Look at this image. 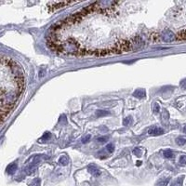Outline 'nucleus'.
<instances>
[{
    "label": "nucleus",
    "mask_w": 186,
    "mask_h": 186,
    "mask_svg": "<svg viewBox=\"0 0 186 186\" xmlns=\"http://www.w3.org/2000/svg\"><path fill=\"white\" fill-rule=\"evenodd\" d=\"M84 15L82 14L81 11L79 12H76V13H74L72 15H70L68 18H66L64 20H62V24H63V26H70V25H73L76 23H78V21L82 20L84 19Z\"/></svg>",
    "instance_id": "nucleus-1"
},
{
    "label": "nucleus",
    "mask_w": 186,
    "mask_h": 186,
    "mask_svg": "<svg viewBox=\"0 0 186 186\" xmlns=\"http://www.w3.org/2000/svg\"><path fill=\"white\" fill-rule=\"evenodd\" d=\"M115 47H117L120 50H121L122 52L124 51H129L133 49V44L131 41L129 40H125V39H122V40H119L115 45Z\"/></svg>",
    "instance_id": "nucleus-2"
},
{
    "label": "nucleus",
    "mask_w": 186,
    "mask_h": 186,
    "mask_svg": "<svg viewBox=\"0 0 186 186\" xmlns=\"http://www.w3.org/2000/svg\"><path fill=\"white\" fill-rule=\"evenodd\" d=\"M100 3L99 2H94L89 6H87L86 8H84L82 10H81V12L84 16H87V15H89L90 13H92L93 11H95V10H99L100 9Z\"/></svg>",
    "instance_id": "nucleus-3"
},
{
    "label": "nucleus",
    "mask_w": 186,
    "mask_h": 186,
    "mask_svg": "<svg viewBox=\"0 0 186 186\" xmlns=\"http://www.w3.org/2000/svg\"><path fill=\"white\" fill-rule=\"evenodd\" d=\"M148 134L151 136H159V135L164 134V129L158 127H154L148 130Z\"/></svg>",
    "instance_id": "nucleus-4"
},
{
    "label": "nucleus",
    "mask_w": 186,
    "mask_h": 186,
    "mask_svg": "<svg viewBox=\"0 0 186 186\" xmlns=\"http://www.w3.org/2000/svg\"><path fill=\"white\" fill-rule=\"evenodd\" d=\"M175 38H176V36H175L173 35V33L170 32L169 30H166L165 32H163V39L166 42H171Z\"/></svg>",
    "instance_id": "nucleus-5"
},
{
    "label": "nucleus",
    "mask_w": 186,
    "mask_h": 186,
    "mask_svg": "<svg viewBox=\"0 0 186 186\" xmlns=\"http://www.w3.org/2000/svg\"><path fill=\"white\" fill-rule=\"evenodd\" d=\"M17 169H18V165H17L16 162H14V163L9 164V165L7 167L6 171H7V173H8V175H12V174H14V173L16 172Z\"/></svg>",
    "instance_id": "nucleus-6"
},
{
    "label": "nucleus",
    "mask_w": 186,
    "mask_h": 186,
    "mask_svg": "<svg viewBox=\"0 0 186 186\" xmlns=\"http://www.w3.org/2000/svg\"><path fill=\"white\" fill-rule=\"evenodd\" d=\"M87 169H89V172L90 174H92L94 177H98V176H100V175H101L100 169H98L97 167H95L94 165H90L89 168H87Z\"/></svg>",
    "instance_id": "nucleus-7"
},
{
    "label": "nucleus",
    "mask_w": 186,
    "mask_h": 186,
    "mask_svg": "<svg viewBox=\"0 0 186 186\" xmlns=\"http://www.w3.org/2000/svg\"><path fill=\"white\" fill-rule=\"evenodd\" d=\"M93 55L97 57H102V56H107L109 55V51L108 49H96L93 52Z\"/></svg>",
    "instance_id": "nucleus-8"
},
{
    "label": "nucleus",
    "mask_w": 186,
    "mask_h": 186,
    "mask_svg": "<svg viewBox=\"0 0 186 186\" xmlns=\"http://www.w3.org/2000/svg\"><path fill=\"white\" fill-rule=\"evenodd\" d=\"M133 96L136 97V98H139V99H141V98H145L146 93H145V90H144L139 89V90H137L133 93Z\"/></svg>",
    "instance_id": "nucleus-9"
},
{
    "label": "nucleus",
    "mask_w": 186,
    "mask_h": 186,
    "mask_svg": "<svg viewBox=\"0 0 186 186\" xmlns=\"http://www.w3.org/2000/svg\"><path fill=\"white\" fill-rule=\"evenodd\" d=\"M183 178H184L183 176H181V177H180V178H177L176 180H175V181L172 182L171 186H182Z\"/></svg>",
    "instance_id": "nucleus-10"
},
{
    "label": "nucleus",
    "mask_w": 186,
    "mask_h": 186,
    "mask_svg": "<svg viewBox=\"0 0 186 186\" xmlns=\"http://www.w3.org/2000/svg\"><path fill=\"white\" fill-rule=\"evenodd\" d=\"M176 38L178 40H185L186 39V30H183V31L180 32L179 34L176 36Z\"/></svg>",
    "instance_id": "nucleus-11"
},
{
    "label": "nucleus",
    "mask_w": 186,
    "mask_h": 186,
    "mask_svg": "<svg viewBox=\"0 0 186 186\" xmlns=\"http://www.w3.org/2000/svg\"><path fill=\"white\" fill-rule=\"evenodd\" d=\"M68 162H69V159H68V157H67V156H61V157H60V159H59V163H60V164H61L62 166H66L67 164H68Z\"/></svg>",
    "instance_id": "nucleus-12"
},
{
    "label": "nucleus",
    "mask_w": 186,
    "mask_h": 186,
    "mask_svg": "<svg viewBox=\"0 0 186 186\" xmlns=\"http://www.w3.org/2000/svg\"><path fill=\"white\" fill-rule=\"evenodd\" d=\"M164 156H165L166 158H172L174 156V154L173 152L169 149H167L164 151Z\"/></svg>",
    "instance_id": "nucleus-13"
},
{
    "label": "nucleus",
    "mask_w": 186,
    "mask_h": 186,
    "mask_svg": "<svg viewBox=\"0 0 186 186\" xmlns=\"http://www.w3.org/2000/svg\"><path fill=\"white\" fill-rule=\"evenodd\" d=\"M68 4H71V2H58V3H53V8H61V7H64Z\"/></svg>",
    "instance_id": "nucleus-14"
},
{
    "label": "nucleus",
    "mask_w": 186,
    "mask_h": 186,
    "mask_svg": "<svg viewBox=\"0 0 186 186\" xmlns=\"http://www.w3.org/2000/svg\"><path fill=\"white\" fill-rule=\"evenodd\" d=\"M169 182V178H167V179H165V180L159 181L156 186H167Z\"/></svg>",
    "instance_id": "nucleus-15"
},
{
    "label": "nucleus",
    "mask_w": 186,
    "mask_h": 186,
    "mask_svg": "<svg viewBox=\"0 0 186 186\" xmlns=\"http://www.w3.org/2000/svg\"><path fill=\"white\" fill-rule=\"evenodd\" d=\"M40 184H41L40 179L36 178V179H34V180H33V181L30 182L29 186H40Z\"/></svg>",
    "instance_id": "nucleus-16"
},
{
    "label": "nucleus",
    "mask_w": 186,
    "mask_h": 186,
    "mask_svg": "<svg viewBox=\"0 0 186 186\" xmlns=\"http://www.w3.org/2000/svg\"><path fill=\"white\" fill-rule=\"evenodd\" d=\"M159 35L157 34V33H153V34L151 35V36H150V39L153 41V42H156V41H158L159 40Z\"/></svg>",
    "instance_id": "nucleus-17"
},
{
    "label": "nucleus",
    "mask_w": 186,
    "mask_h": 186,
    "mask_svg": "<svg viewBox=\"0 0 186 186\" xmlns=\"http://www.w3.org/2000/svg\"><path fill=\"white\" fill-rule=\"evenodd\" d=\"M96 115L98 116H105V115H110V113H109L108 111H103V110H98L96 112Z\"/></svg>",
    "instance_id": "nucleus-18"
},
{
    "label": "nucleus",
    "mask_w": 186,
    "mask_h": 186,
    "mask_svg": "<svg viewBox=\"0 0 186 186\" xmlns=\"http://www.w3.org/2000/svg\"><path fill=\"white\" fill-rule=\"evenodd\" d=\"M176 143L178 144V145H184L185 143H186V140L184 139V138H181V137H180V138H177L176 139Z\"/></svg>",
    "instance_id": "nucleus-19"
},
{
    "label": "nucleus",
    "mask_w": 186,
    "mask_h": 186,
    "mask_svg": "<svg viewBox=\"0 0 186 186\" xmlns=\"http://www.w3.org/2000/svg\"><path fill=\"white\" fill-rule=\"evenodd\" d=\"M131 121H132V117L131 116H128L124 119V121H123V125L124 126H128L131 123Z\"/></svg>",
    "instance_id": "nucleus-20"
},
{
    "label": "nucleus",
    "mask_w": 186,
    "mask_h": 186,
    "mask_svg": "<svg viewBox=\"0 0 186 186\" xmlns=\"http://www.w3.org/2000/svg\"><path fill=\"white\" fill-rule=\"evenodd\" d=\"M141 149L140 148H135L134 150H133V154L136 156H141Z\"/></svg>",
    "instance_id": "nucleus-21"
},
{
    "label": "nucleus",
    "mask_w": 186,
    "mask_h": 186,
    "mask_svg": "<svg viewBox=\"0 0 186 186\" xmlns=\"http://www.w3.org/2000/svg\"><path fill=\"white\" fill-rule=\"evenodd\" d=\"M106 149H107V151H108L109 153H113L114 150H115V145L112 144V143H109V144L106 146Z\"/></svg>",
    "instance_id": "nucleus-22"
},
{
    "label": "nucleus",
    "mask_w": 186,
    "mask_h": 186,
    "mask_svg": "<svg viewBox=\"0 0 186 186\" xmlns=\"http://www.w3.org/2000/svg\"><path fill=\"white\" fill-rule=\"evenodd\" d=\"M180 164L181 165H186V156H181L180 157Z\"/></svg>",
    "instance_id": "nucleus-23"
},
{
    "label": "nucleus",
    "mask_w": 186,
    "mask_h": 186,
    "mask_svg": "<svg viewBox=\"0 0 186 186\" xmlns=\"http://www.w3.org/2000/svg\"><path fill=\"white\" fill-rule=\"evenodd\" d=\"M159 110H160L159 104H158V103H155V104H154V108H153V111H154V113H158Z\"/></svg>",
    "instance_id": "nucleus-24"
},
{
    "label": "nucleus",
    "mask_w": 186,
    "mask_h": 186,
    "mask_svg": "<svg viewBox=\"0 0 186 186\" xmlns=\"http://www.w3.org/2000/svg\"><path fill=\"white\" fill-rule=\"evenodd\" d=\"M90 135H87V136H86V137H84L83 139H82V143H87V141H89L90 140Z\"/></svg>",
    "instance_id": "nucleus-25"
},
{
    "label": "nucleus",
    "mask_w": 186,
    "mask_h": 186,
    "mask_svg": "<svg viewBox=\"0 0 186 186\" xmlns=\"http://www.w3.org/2000/svg\"><path fill=\"white\" fill-rule=\"evenodd\" d=\"M107 140H108L107 137H100V138H98V139H97V140H98V141H100V143H103V141H106Z\"/></svg>",
    "instance_id": "nucleus-26"
},
{
    "label": "nucleus",
    "mask_w": 186,
    "mask_h": 186,
    "mask_svg": "<svg viewBox=\"0 0 186 186\" xmlns=\"http://www.w3.org/2000/svg\"><path fill=\"white\" fill-rule=\"evenodd\" d=\"M50 137V133L49 132H46L45 134L43 135V137H42V139H45V140H48L49 138Z\"/></svg>",
    "instance_id": "nucleus-27"
},
{
    "label": "nucleus",
    "mask_w": 186,
    "mask_h": 186,
    "mask_svg": "<svg viewBox=\"0 0 186 186\" xmlns=\"http://www.w3.org/2000/svg\"><path fill=\"white\" fill-rule=\"evenodd\" d=\"M181 87H182V89H186V79H185V80H182V81H181Z\"/></svg>",
    "instance_id": "nucleus-28"
},
{
    "label": "nucleus",
    "mask_w": 186,
    "mask_h": 186,
    "mask_svg": "<svg viewBox=\"0 0 186 186\" xmlns=\"http://www.w3.org/2000/svg\"><path fill=\"white\" fill-rule=\"evenodd\" d=\"M183 132H185V133H186V125L183 127Z\"/></svg>",
    "instance_id": "nucleus-29"
},
{
    "label": "nucleus",
    "mask_w": 186,
    "mask_h": 186,
    "mask_svg": "<svg viewBox=\"0 0 186 186\" xmlns=\"http://www.w3.org/2000/svg\"><path fill=\"white\" fill-rule=\"evenodd\" d=\"M140 164H141V162H140V161H138V162H137V166H140Z\"/></svg>",
    "instance_id": "nucleus-30"
}]
</instances>
